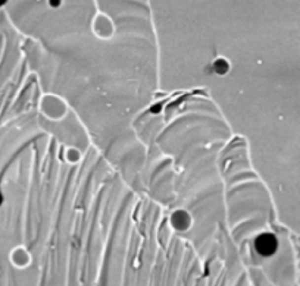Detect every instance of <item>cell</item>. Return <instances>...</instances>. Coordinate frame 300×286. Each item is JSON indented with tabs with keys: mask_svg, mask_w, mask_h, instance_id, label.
I'll use <instances>...</instances> for the list:
<instances>
[{
	"mask_svg": "<svg viewBox=\"0 0 300 286\" xmlns=\"http://www.w3.org/2000/svg\"><path fill=\"white\" fill-rule=\"evenodd\" d=\"M4 3H6V0H0V6H1V4H4Z\"/></svg>",
	"mask_w": 300,
	"mask_h": 286,
	"instance_id": "2",
	"label": "cell"
},
{
	"mask_svg": "<svg viewBox=\"0 0 300 286\" xmlns=\"http://www.w3.org/2000/svg\"><path fill=\"white\" fill-rule=\"evenodd\" d=\"M256 250L262 255H271V254H274L275 250H277V239H275V236L268 235V233L261 235L256 239Z\"/></svg>",
	"mask_w": 300,
	"mask_h": 286,
	"instance_id": "1",
	"label": "cell"
}]
</instances>
